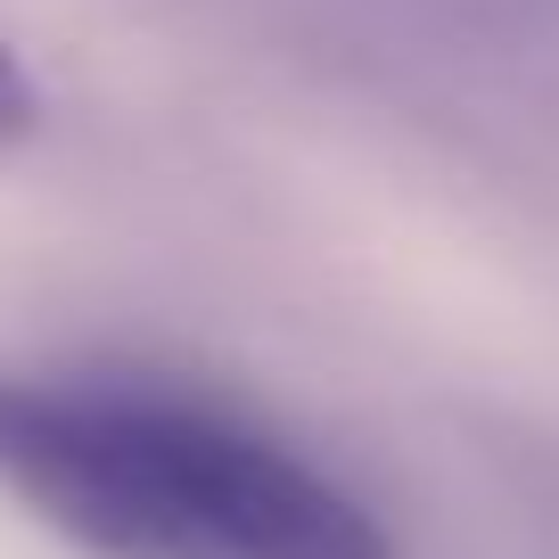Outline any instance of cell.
<instances>
[{
  "label": "cell",
  "mask_w": 559,
  "mask_h": 559,
  "mask_svg": "<svg viewBox=\"0 0 559 559\" xmlns=\"http://www.w3.org/2000/svg\"><path fill=\"white\" fill-rule=\"evenodd\" d=\"M34 123H41V91H34V74H25L17 41L0 34V148H9V140H25Z\"/></svg>",
  "instance_id": "obj_2"
},
{
  "label": "cell",
  "mask_w": 559,
  "mask_h": 559,
  "mask_svg": "<svg viewBox=\"0 0 559 559\" xmlns=\"http://www.w3.org/2000/svg\"><path fill=\"white\" fill-rule=\"evenodd\" d=\"M0 486L91 559H395L386 526L313 461L165 386L0 370Z\"/></svg>",
  "instance_id": "obj_1"
}]
</instances>
